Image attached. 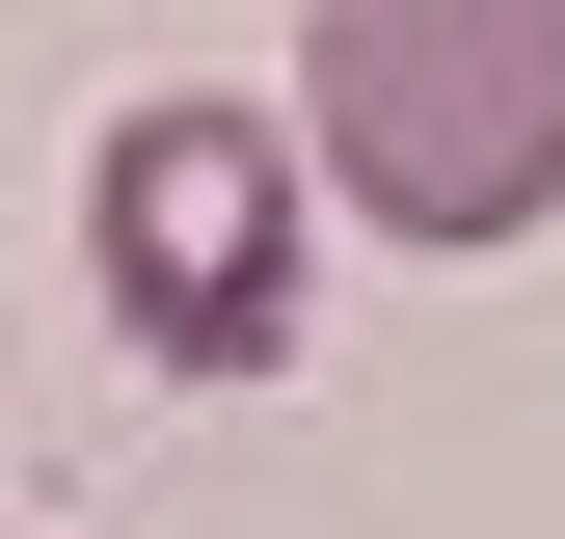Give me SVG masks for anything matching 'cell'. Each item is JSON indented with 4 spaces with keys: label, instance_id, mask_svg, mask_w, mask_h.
Here are the masks:
<instances>
[{
    "label": "cell",
    "instance_id": "6da1fadb",
    "mask_svg": "<svg viewBox=\"0 0 565 539\" xmlns=\"http://www.w3.org/2000/svg\"><path fill=\"white\" fill-rule=\"evenodd\" d=\"M269 135L377 243H539L565 216V0H323Z\"/></svg>",
    "mask_w": 565,
    "mask_h": 539
},
{
    "label": "cell",
    "instance_id": "7a4b0ae2",
    "mask_svg": "<svg viewBox=\"0 0 565 539\" xmlns=\"http://www.w3.org/2000/svg\"><path fill=\"white\" fill-rule=\"evenodd\" d=\"M82 270H108V324H135L162 378H269V351H297V135L216 108V82L108 108V162H82Z\"/></svg>",
    "mask_w": 565,
    "mask_h": 539
}]
</instances>
